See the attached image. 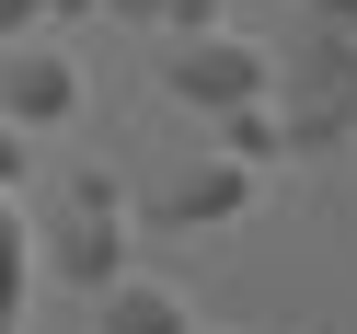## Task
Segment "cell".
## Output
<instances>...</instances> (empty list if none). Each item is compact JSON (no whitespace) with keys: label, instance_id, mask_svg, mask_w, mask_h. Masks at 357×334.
I'll return each instance as SVG.
<instances>
[{"label":"cell","instance_id":"9","mask_svg":"<svg viewBox=\"0 0 357 334\" xmlns=\"http://www.w3.org/2000/svg\"><path fill=\"white\" fill-rule=\"evenodd\" d=\"M0 300H24V208L0 196Z\"/></svg>","mask_w":357,"mask_h":334},{"label":"cell","instance_id":"3","mask_svg":"<svg viewBox=\"0 0 357 334\" xmlns=\"http://www.w3.org/2000/svg\"><path fill=\"white\" fill-rule=\"evenodd\" d=\"M0 116H12V127H70V116H81V70L47 58V47L0 58Z\"/></svg>","mask_w":357,"mask_h":334},{"label":"cell","instance_id":"8","mask_svg":"<svg viewBox=\"0 0 357 334\" xmlns=\"http://www.w3.org/2000/svg\"><path fill=\"white\" fill-rule=\"evenodd\" d=\"M116 12H139V24H162V35H208L219 24V0H116Z\"/></svg>","mask_w":357,"mask_h":334},{"label":"cell","instance_id":"5","mask_svg":"<svg viewBox=\"0 0 357 334\" xmlns=\"http://www.w3.org/2000/svg\"><path fill=\"white\" fill-rule=\"evenodd\" d=\"M93 300H104V334H196L185 288H162V277H104Z\"/></svg>","mask_w":357,"mask_h":334},{"label":"cell","instance_id":"1","mask_svg":"<svg viewBox=\"0 0 357 334\" xmlns=\"http://www.w3.org/2000/svg\"><path fill=\"white\" fill-rule=\"evenodd\" d=\"M265 104H277L288 150H346L357 139V0H300V35H288Z\"/></svg>","mask_w":357,"mask_h":334},{"label":"cell","instance_id":"6","mask_svg":"<svg viewBox=\"0 0 357 334\" xmlns=\"http://www.w3.org/2000/svg\"><path fill=\"white\" fill-rule=\"evenodd\" d=\"M58 265H70L81 288H104V277H127V242H116V196H104V185H81V231L58 242Z\"/></svg>","mask_w":357,"mask_h":334},{"label":"cell","instance_id":"7","mask_svg":"<svg viewBox=\"0 0 357 334\" xmlns=\"http://www.w3.org/2000/svg\"><path fill=\"white\" fill-rule=\"evenodd\" d=\"M288 150V127H277V104H231L219 116V162H242V173H265Z\"/></svg>","mask_w":357,"mask_h":334},{"label":"cell","instance_id":"2","mask_svg":"<svg viewBox=\"0 0 357 334\" xmlns=\"http://www.w3.org/2000/svg\"><path fill=\"white\" fill-rule=\"evenodd\" d=\"M265 81H277V58L265 47H242V35H173V58H162V93L173 104H196V116H231V104H265Z\"/></svg>","mask_w":357,"mask_h":334},{"label":"cell","instance_id":"11","mask_svg":"<svg viewBox=\"0 0 357 334\" xmlns=\"http://www.w3.org/2000/svg\"><path fill=\"white\" fill-rule=\"evenodd\" d=\"M35 12H47V0H0V47H12V35H24Z\"/></svg>","mask_w":357,"mask_h":334},{"label":"cell","instance_id":"10","mask_svg":"<svg viewBox=\"0 0 357 334\" xmlns=\"http://www.w3.org/2000/svg\"><path fill=\"white\" fill-rule=\"evenodd\" d=\"M12 185H24V127L0 116V196H12Z\"/></svg>","mask_w":357,"mask_h":334},{"label":"cell","instance_id":"4","mask_svg":"<svg viewBox=\"0 0 357 334\" xmlns=\"http://www.w3.org/2000/svg\"><path fill=\"white\" fill-rule=\"evenodd\" d=\"M242 196H254V173H242V162H208V173H185L173 196H150V231H208V219H231Z\"/></svg>","mask_w":357,"mask_h":334}]
</instances>
